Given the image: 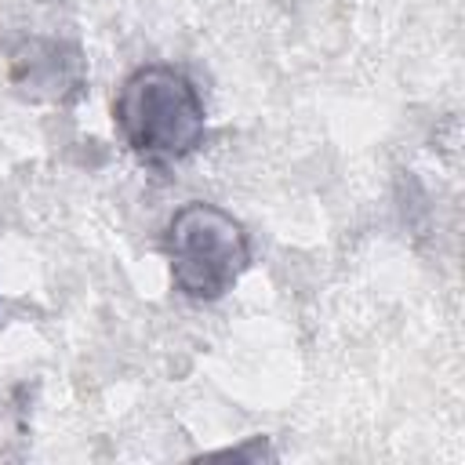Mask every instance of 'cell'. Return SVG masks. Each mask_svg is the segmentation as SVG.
Instances as JSON below:
<instances>
[{
	"mask_svg": "<svg viewBox=\"0 0 465 465\" xmlns=\"http://www.w3.org/2000/svg\"><path fill=\"white\" fill-rule=\"evenodd\" d=\"M113 120L127 149L145 163H174L189 156L207 131L196 84L167 62L138 65L113 102Z\"/></svg>",
	"mask_w": 465,
	"mask_h": 465,
	"instance_id": "cell-1",
	"label": "cell"
},
{
	"mask_svg": "<svg viewBox=\"0 0 465 465\" xmlns=\"http://www.w3.org/2000/svg\"><path fill=\"white\" fill-rule=\"evenodd\" d=\"M174 287L193 302H218L251 265V240L243 225L203 200L178 207L163 236Z\"/></svg>",
	"mask_w": 465,
	"mask_h": 465,
	"instance_id": "cell-2",
	"label": "cell"
},
{
	"mask_svg": "<svg viewBox=\"0 0 465 465\" xmlns=\"http://www.w3.org/2000/svg\"><path fill=\"white\" fill-rule=\"evenodd\" d=\"M15 80L40 98H62L65 87L76 91L84 80L80 54L73 51L69 58H62V44L33 40L25 44V54H15Z\"/></svg>",
	"mask_w": 465,
	"mask_h": 465,
	"instance_id": "cell-3",
	"label": "cell"
}]
</instances>
